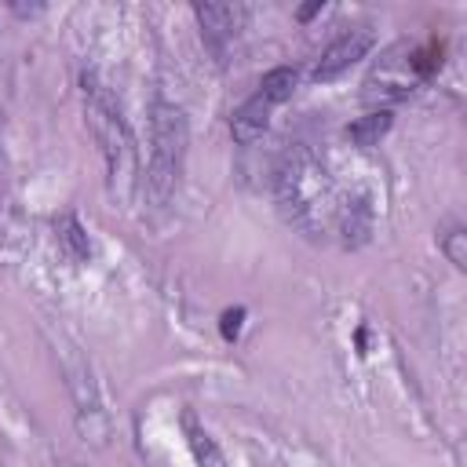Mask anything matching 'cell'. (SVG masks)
Listing matches in <instances>:
<instances>
[{
	"label": "cell",
	"instance_id": "obj_12",
	"mask_svg": "<svg viewBox=\"0 0 467 467\" xmlns=\"http://www.w3.org/2000/svg\"><path fill=\"white\" fill-rule=\"evenodd\" d=\"M55 230H58V241H62V248L80 263V259H88L91 255V244H88V234H84V226H80V219L73 215V212H66V215H58L55 219Z\"/></svg>",
	"mask_w": 467,
	"mask_h": 467
},
{
	"label": "cell",
	"instance_id": "obj_8",
	"mask_svg": "<svg viewBox=\"0 0 467 467\" xmlns=\"http://www.w3.org/2000/svg\"><path fill=\"white\" fill-rule=\"evenodd\" d=\"M339 234H343V244L347 248H358L368 241L372 234V204L365 193H354L339 204Z\"/></svg>",
	"mask_w": 467,
	"mask_h": 467
},
{
	"label": "cell",
	"instance_id": "obj_7",
	"mask_svg": "<svg viewBox=\"0 0 467 467\" xmlns=\"http://www.w3.org/2000/svg\"><path fill=\"white\" fill-rule=\"evenodd\" d=\"M270 113H274V102H266L259 91L248 95V99L234 109V117H230V135H234V142H237V146H252L255 139H263V131L270 128Z\"/></svg>",
	"mask_w": 467,
	"mask_h": 467
},
{
	"label": "cell",
	"instance_id": "obj_9",
	"mask_svg": "<svg viewBox=\"0 0 467 467\" xmlns=\"http://www.w3.org/2000/svg\"><path fill=\"white\" fill-rule=\"evenodd\" d=\"M390 124H394V113H390V109H372V113L350 120V124L343 128V135L350 139V146L368 150V146H376V142L390 131Z\"/></svg>",
	"mask_w": 467,
	"mask_h": 467
},
{
	"label": "cell",
	"instance_id": "obj_1",
	"mask_svg": "<svg viewBox=\"0 0 467 467\" xmlns=\"http://www.w3.org/2000/svg\"><path fill=\"white\" fill-rule=\"evenodd\" d=\"M80 99H84V117L88 128L99 142L102 164H106V186L117 201H128L139 186V150H135V135L113 99V91L99 80L95 69L80 73Z\"/></svg>",
	"mask_w": 467,
	"mask_h": 467
},
{
	"label": "cell",
	"instance_id": "obj_5",
	"mask_svg": "<svg viewBox=\"0 0 467 467\" xmlns=\"http://www.w3.org/2000/svg\"><path fill=\"white\" fill-rule=\"evenodd\" d=\"M193 15H197V26H201L204 44L215 55L226 51V44L237 36V29L244 22V7L241 4H193Z\"/></svg>",
	"mask_w": 467,
	"mask_h": 467
},
{
	"label": "cell",
	"instance_id": "obj_15",
	"mask_svg": "<svg viewBox=\"0 0 467 467\" xmlns=\"http://www.w3.org/2000/svg\"><path fill=\"white\" fill-rule=\"evenodd\" d=\"M241 325H244V306H230V310H223V317H219V332H223L226 343H234V339L241 336Z\"/></svg>",
	"mask_w": 467,
	"mask_h": 467
},
{
	"label": "cell",
	"instance_id": "obj_17",
	"mask_svg": "<svg viewBox=\"0 0 467 467\" xmlns=\"http://www.w3.org/2000/svg\"><path fill=\"white\" fill-rule=\"evenodd\" d=\"M66 467H77V463H66Z\"/></svg>",
	"mask_w": 467,
	"mask_h": 467
},
{
	"label": "cell",
	"instance_id": "obj_3",
	"mask_svg": "<svg viewBox=\"0 0 467 467\" xmlns=\"http://www.w3.org/2000/svg\"><path fill=\"white\" fill-rule=\"evenodd\" d=\"M325 190H328L325 171L314 164L310 153L288 157V164L277 175V193L292 208V215H296L299 226H306V212H317V201L325 197Z\"/></svg>",
	"mask_w": 467,
	"mask_h": 467
},
{
	"label": "cell",
	"instance_id": "obj_14",
	"mask_svg": "<svg viewBox=\"0 0 467 467\" xmlns=\"http://www.w3.org/2000/svg\"><path fill=\"white\" fill-rule=\"evenodd\" d=\"M11 193V161H7V120L0 109V201H7Z\"/></svg>",
	"mask_w": 467,
	"mask_h": 467
},
{
	"label": "cell",
	"instance_id": "obj_11",
	"mask_svg": "<svg viewBox=\"0 0 467 467\" xmlns=\"http://www.w3.org/2000/svg\"><path fill=\"white\" fill-rule=\"evenodd\" d=\"M255 91H259L266 102L281 106V102L292 99V91H296V69H292V66H274V69H266Z\"/></svg>",
	"mask_w": 467,
	"mask_h": 467
},
{
	"label": "cell",
	"instance_id": "obj_16",
	"mask_svg": "<svg viewBox=\"0 0 467 467\" xmlns=\"http://www.w3.org/2000/svg\"><path fill=\"white\" fill-rule=\"evenodd\" d=\"M317 11H325V4H321V0H314V4H303V7L296 11V18H299V22H310Z\"/></svg>",
	"mask_w": 467,
	"mask_h": 467
},
{
	"label": "cell",
	"instance_id": "obj_10",
	"mask_svg": "<svg viewBox=\"0 0 467 467\" xmlns=\"http://www.w3.org/2000/svg\"><path fill=\"white\" fill-rule=\"evenodd\" d=\"M182 431H186V441H190V452H193V463H197V467H226L223 449H219L215 438L193 420V412L182 416Z\"/></svg>",
	"mask_w": 467,
	"mask_h": 467
},
{
	"label": "cell",
	"instance_id": "obj_2",
	"mask_svg": "<svg viewBox=\"0 0 467 467\" xmlns=\"http://www.w3.org/2000/svg\"><path fill=\"white\" fill-rule=\"evenodd\" d=\"M190 153V120L186 109L157 99L150 106V157H146V197L153 204H168L182 182Z\"/></svg>",
	"mask_w": 467,
	"mask_h": 467
},
{
	"label": "cell",
	"instance_id": "obj_13",
	"mask_svg": "<svg viewBox=\"0 0 467 467\" xmlns=\"http://www.w3.org/2000/svg\"><path fill=\"white\" fill-rule=\"evenodd\" d=\"M438 248L445 252V259H449L456 270L467 266V230H463L460 223H452L445 234H438Z\"/></svg>",
	"mask_w": 467,
	"mask_h": 467
},
{
	"label": "cell",
	"instance_id": "obj_6",
	"mask_svg": "<svg viewBox=\"0 0 467 467\" xmlns=\"http://www.w3.org/2000/svg\"><path fill=\"white\" fill-rule=\"evenodd\" d=\"M73 387V398H77V427L84 438H91L95 445L106 441V412H102V401H99V390L91 383L88 372H73L69 379Z\"/></svg>",
	"mask_w": 467,
	"mask_h": 467
},
{
	"label": "cell",
	"instance_id": "obj_4",
	"mask_svg": "<svg viewBox=\"0 0 467 467\" xmlns=\"http://www.w3.org/2000/svg\"><path fill=\"white\" fill-rule=\"evenodd\" d=\"M376 44V36H372V29L368 26H354V29H343L325 51H321V58L314 62V69H310V80H317V84H328V80H336L339 73H347L354 62H361L365 55H368V47Z\"/></svg>",
	"mask_w": 467,
	"mask_h": 467
}]
</instances>
